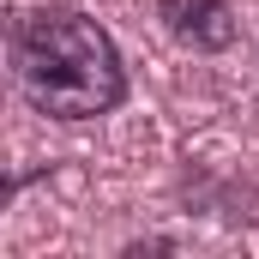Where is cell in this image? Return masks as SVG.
Here are the masks:
<instances>
[{
  "instance_id": "7a4b0ae2",
  "label": "cell",
  "mask_w": 259,
  "mask_h": 259,
  "mask_svg": "<svg viewBox=\"0 0 259 259\" xmlns=\"http://www.w3.org/2000/svg\"><path fill=\"white\" fill-rule=\"evenodd\" d=\"M157 18H163V30H169L181 49H193V55H223V49H235V12H229V0H157Z\"/></svg>"
},
{
  "instance_id": "6da1fadb",
  "label": "cell",
  "mask_w": 259,
  "mask_h": 259,
  "mask_svg": "<svg viewBox=\"0 0 259 259\" xmlns=\"http://www.w3.org/2000/svg\"><path fill=\"white\" fill-rule=\"evenodd\" d=\"M6 66L18 97L49 121H103L127 103V55L84 6L42 0L6 24Z\"/></svg>"
}]
</instances>
